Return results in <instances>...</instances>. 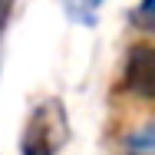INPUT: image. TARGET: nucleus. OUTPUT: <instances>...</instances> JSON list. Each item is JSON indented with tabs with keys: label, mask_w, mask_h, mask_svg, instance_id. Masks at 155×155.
Instances as JSON below:
<instances>
[{
	"label": "nucleus",
	"mask_w": 155,
	"mask_h": 155,
	"mask_svg": "<svg viewBox=\"0 0 155 155\" xmlns=\"http://www.w3.org/2000/svg\"><path fill=\"white\" fill-rule=\"evenodd\" d=\"M69 122L56 99H46L27 116L23 135H20V155H56L66 145Z\"/></svg>",
	"instance_id": "f257e3e1"
},
{
	"label": "nucleus",
	"mask_w": 155,
	"mask_h": 155,
	"mask_svg": "<svg viewBox=\"0 0 155 155\" xmlns=\"http://www.w3.org/2000/svg\"><path fill=\"white\" fill-rule=\"evenodd\" d=\"M125 89L139 99H152L155 93V53L149 43H135L125 56Z\"/></svg>",
	"instance_id": "f03ea898"
},
{
	"label": "nucleus",
	"mask_w": 155,
	"mask_h": 155,
	"mask_svg": "<svg viewBox=\"0 0 155 155\" xmlns=\"http://www.w3.org/2000/svg\"><path fill=\"white\" fill-rule=\"evenodd\" d=\"M63 7H66V13L76 20V23H83V27H93L96 17H99V7H102V0H63Z\"/></svg>",
	"instance_id": "7ed1b4c3"
},
{
	"label": "nucleus",
	"mask_w": 155,
	"mask_h": 155,
	"mask_svg": "<svg viewBox=\"0 0 155 155\" xmlns=\"http://www.w3.org/2000/svg\"><path fill=\"white\" fill-rule=\"evenodd\" d=\"M7 10H10V0H0V33H3V23H7Z\"/></svg>",
	"instance_id": "20e7f679"
}]
</instances>
